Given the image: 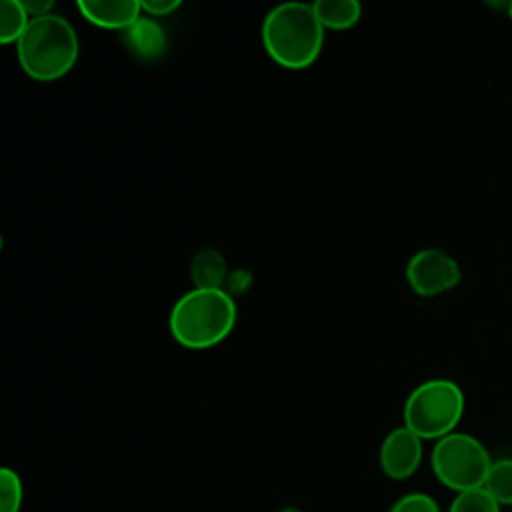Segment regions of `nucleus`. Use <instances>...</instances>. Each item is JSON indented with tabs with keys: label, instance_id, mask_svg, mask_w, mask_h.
Returning a JSON list of instances; mask_svg holds the SVG:
<instances>
[{
	"label": "nucleus",
	"instance_id": "f257e3e1",
	"mask_svg": "<svg viewBox=\"0 0 512 512\" xmlns=\"http://www.w3.org/2000/svg\"><path fill=\"white\" fill-rule=\"evenodd\" d=\"M262 44L282 68L304 70L312 66L324 46V26L314 4L286 2L272 8L262 22Z\"/></svg>",
	"mask_w": 512,
	"mask_h": 512
},
{
	"label": "nucleus",
	"instance_id": "f03ea898",
	"mask_svg": "<svg viewBox=\"0 0 512 512\" xmlns=\"http://www.w3.org/2000/svg\"><path fill=\"white\" fill-rule=\"evenodd\" d=\"M236 302L226 290L192 288L182 294L168 316L172 338L190 350L220 344L236 324Z\"/></svg>",
	"mask_w": 512,
	"mask_h": 512
},
{
	"label": "nucleus",
	"instance_id": "7ed1b4c3",
	"mask_svg": "<svg viewBox=\"0 0 512 512\" xmlns=\"http://www.w3.org/2000/svg\"><path fill=\"white\" fill-rule=\"evenodd\" d=\"M80 54L74 26L60 14L32 18L16 42L20 68L36 82H54L66 76Z\"/></svg>",
	"mask_w": 512,
	"mask_h": 512
},
{
	"label": "nucleus",
	"instance_id": "20e7f679",
	"mask_svg": "<svg viewBox=\"0 0 512 512\" xmlns=\"http://www.w3.org/2000/svg\"><path fill=\"white\" fill-rule=\"evenodd\" d=\"M464 414L460 386L446 378L418 384L404 402V426L422 440H440L454 432Z\"/></svg>",
	"mask_w": 512,
	"mask_h": 512
},
{
	"label": "nucleus",
	"instance_id": "39448f33",
	"mask_svg": "<svg viewBox=\"0 0 512 512\" xmlns=\"http://www.w3.org/2000/svg\"><path fill=\"white\" fill-rule=\"evenodd\" d=\"M430 464L440 484L458 494L484 486L492 468V458L478 438L464 432H452L436 440Z\"/></svg>",
	"mask_w": 512,
	"mask_h": 512
},
{
	"label": "nucleus",
	"instance_id": "423d86ee",
	"mask_svg": "<svg viewBox=\"0 0 512 512\" xmlns=\"http://www.w3.org/2000/svg\"><path fill=\"white\" fill-rule=\"evenodd\" d=\"M462 278L458 262L440 248L418 250L406 264L408 286L418 296H438L458 286Z\"/></svg>",
	"mask_w": 512,
	"mask_h": 512
},
{
	"label": "nucleus",
	"instance_id": "0eeeda50",
	"mask_svg": "<svg viewBox=\"0 0 512 512\" xmlns=\"http://www.w3.org/2000/svg\"><path fill=\"white\" fill-rule=\"evenodd\" d=\"M380 470L392 480L410 478L422 462V438L410 428L398 426L386 434L378 452Z\"/></svg>",
	"mask_w": 512,
	"mask_h": 512
},
{
	"label": "nucleus",
	"instance_id": "6e6552de",
	"mask_svg": "<svg viewBox=\"0 0 512 512\" xmlns=\"http://www.w3.org/2000/svg\"><path fill=\"white\" fill-rule=\"evenodd\" d=\"M78 12L94 26L104 30H126L142 16L138 0H78Z\"/></svg>",
	"mask_w": 512,
	"mask_h": 512
},
{
	"label": "nucleus",
	"instance_id": "1a4fd4ad",
	"mask_svg": "<svg viewBox=\"0 0 512 512\" xmlns=\"http://www.w3.org/2000/svg\"><path fill=\"white\" fill-rule=\"evenodd\" d=\"M124 48L140 60H158L168 48V36L164 28L150 16H140L132 26L120 32Z\"/></svg>",
	"mask_w": 512,
	"mask_h": 512
},
{
	"label": "nucleus",
	"instance_id": "9d476101",
	"mask_svg": "<svg viewBox=\"0 0 512 512\" xmlns=\"http://www.w3.org/2000/svg\"><path fill=\"white\" fill-rule=\"evenodd\" d=\"M228 276L226 258L216 248H200L190 260V280L194 288L224 290Z\"/></svg>",
	"mask_w": 512,
	"mask_h": 512
},
{
	"label": "nucleus",
	"instance_id": "9b49d317",
	"mask_svg": "<svg viewBox=\"0 0 512 512\" xmlns=\"http://www.w3.org/2000/svg\"><path fill=\"white\" fill-rule=\"evenodd\" d=\"M312 4L324 30H348L356 26L362 16L358 0H316Z\"/></svg>",
	"mask_w": 512,
	"mask_h": 512
},
{
	"label": "nucleus",
	"instance_id": "f8f14e48",
	"mask_svg": "<svg viewBox=\"0 0 512 512\" xmlns=\"http://www.w3.org/2000/svg\"><path fill=\"white\" fill-rule=\"evenodd\" d=\"M30 16L20 0H4L0 4V42L12 44L22 38L30 24Z\"/></svg>",
	"mask_w": 512,
	"mask_h": 512
},
{
	"label": "nucleus",
	"instance_id": "ddd939ff",
	"mask_svg": "<svg viewBox=\"0 0 512 512\" xmlns=\"http://www.w3.org/2000/svg\"><path fill=\"white\" fill-rule=\"evenodd\" d=\"M482 488L500 506H512V458H502L492 462V468Z\"/></svg>",
	"mask_w": 512,
	"mask_h": 512
},
{
	"label": "nucleus",
	"instance_id": "4468645a",
	"mask_svg": "<svg viewBox=\"0 0 512 512\" xmlns=\"http://www.w3.org/2000/svg\"><path fill=\"white\" fill-rule=\"evenodd\" d=\"M24 500V486L16 470H0V512H20Z\"/></svg>",
	"mask_w": 512,
	"mask_h": 512
},
{
	"label": "nucleus",
	"instance_id": "2eb2a0df",
	"mask_svg": "<svg viewBox=\"0 0 512 512\" xmlns=\"http://www.w3.org/2000/svg\"><path fill=\"white\" fill-rule=\"evenodd\" d=\"M448 512H500V504L484 488H474L458 492Z\"/></svg>",
	"mask_w": 512,
	"mask_h": 512
},
{
	"label": "nucleus",
	"instance_id": "dca6fc26",
	"mask_svg": "<svg viewBox=\"0 0 512 512\" xmlns=\"http://www.w3.org/2000/svg\"><path fill=\"white\" fill-rule=\"evenodd\" d=\"M388 512H440L438 502L424 492H410L400 496Z\"/></svg>",
	"mask_w": 512,
	"mask_h": 512
},
{
	"label": "nucleus",
	"instance_id": "f3484780",
	"mask_svg": "<svg viewBox=\"0 0 512 512\" xmlns=\"http://www.w3.org/2000/svg\"><path fill=\"white\" fill-rule=\"evenodd\" d=\"M140 6L146 16L162 18L176 12L180 8V0H142Z\"/></svg>",
	"mask_w": 512,
	"mask_h": 512
},
{
	"label": "nucleus",
	"instance_id": "a211bd4d",
	"mask_svg": "<svg viewBox=\"0 0 512 512\" xmlns=\"http://www.w3.org/2000/svg\"><path fill=\"white\" fill-rule=\"evenodd\" d=\"M22 4H24V8H26V12H28L30 18H40V16L52 14L50 10H52V6H54L52 0H24Z\"/></svg>",
	"mask_w": 512,
	"mask_h": 512
},
{
	"label": "nucleus",
	"instance_id": "6ab92c4d",
	"mask_svg": "<svg viewBox=\"0 0 512 512\" xmlns=\"http://www.w3.org/2000/svg\"><path fill=\"white\" fill-rule=\"evenodd\" d=\"M276 512H302V510L296 508V506H284V508H280V510H276Z\"/></svg>",
	"mask_w": 512,
	"mask_h": 512
},
{
	"label": "nucleus",
	"instance_id": "aec40b11",
	"mask_svg": "<svg viewBox=\"0 0 512 512\" xmlns=\"http://www.w3.org/2000/svg\"><path fill=\"white\" fill-rule=\"evenodd\" d=\"M508 12H510V18H512V4H510V8H508Z\"/></svg>",
	"mask_w": 512,
	"mask_h": 512
}]
</instances>
